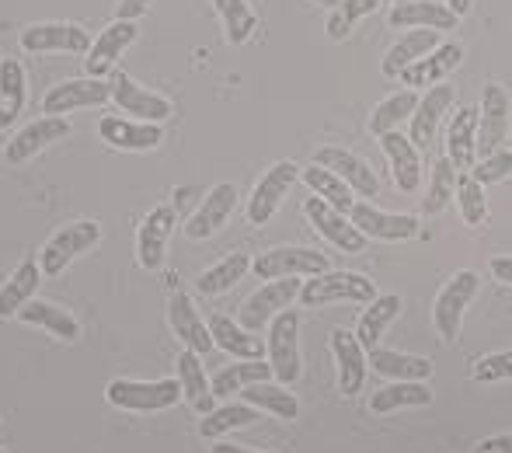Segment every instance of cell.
Listing matches in <instances>:
<instances>
[{"label":"cell","instance_id":"obj_17","mask_svg":"<svg viewBox=\"0 0 512 453\" xmlns=\"http://www.w3.org/2000/svg\"><path fill=\"white\" fill-rule=\"evenodd\" d=\"M112 102L119 105V115H133V119H140V122H164L175 112L168 95H157V91L143 88V84L133 81L129 74H115Z\"/></svg>","mask_w":512,"mask_h":453},{"label":"cell","instance_id":"obj_3","mask_svg":"<svg viewBox=\"0 0 512 453\" xmlns=\"http://www.w3.org/2000/svg\"><path fill=\"white\" fill-rule=\"evenodd\" d=\"M478 272L474 269H460L457 276H450L443 283V290L436 293V304H432V328L446 345H453L460 339V328H464V314L471 307V300L478 297Z\"/></svg>","mask_w":512,"mask_h":453},{"label":"cell","instance_id":"obj_14","mask_svg":"<svg viewBox=\"0 0 512 453\" xmlns=\"http://www.w3.org/2000/svg\"><path fill=\"white\" fill-rule=\"evenodd\" d=\"M70 119H63V115H39V119H32L28 126H21L18 133L11 136V143L4 147V157L7 164H25L32 161L39 150L53 147V143L67 140L70 136Z\"/></svg>","mask_w":512,"mask_h":453},{"label":"cell","instance_id":"obj_21","mask_svg":"<svg viewBox=\"0 0 512 453\" xmlns=\"http://www.w3.org/2000/svg\"><path fill=\"white\" fill-rule=\"evenodd\" d=\"M314 164L335 171V175L342 178V182L349 185V189L356 192L359 199H377L380 178L373 175L370 164H366L359 154H352V150H345V147H321L314 154Z\"/></svg>","mask_w":512,"mask_h":453},{"label":"cell","instance_id":"obj_33","mask_svg":"<svg viewBox=\"0 0 512 453\" xmlns=\"http://www.w3.org/2000/svg\"><path fill=\"white\" fill-rule=\"evenodd\" d=\"M209 335L213 345L237 359H262L265 356V339H258V332H248L241 321H230L227 314H213L209 318Z\"/></svg>","mask_w":512,"mask_h":453},{"label":"cell","instance_id":"obj_55","mask_svg":"<svg viewBox=\"0 0 512 453\" xmlns=\"http://www.w3.org/2000/svg\"><path fill=\"white\" fill-rule=\"evenodd\" d=\"M391 4H411V0H391Z\"/></svg>","mask_w":512,"mask_h":453},{"label":"cell","instance_id":"obj_50","mask_svg":"<svg viewBox=\"0 0 512 453\" xmlns=\"http://www.w3.org/2000/svg\"><path fill=\"white\" fill-rule=\"evenodd\" d=\"M474 453H512V433H502V436H488L481 440Z\"/></svg>","mask_w":512,"mask_h":453},{"label":"cell","instance_id":"obj_27","mask_svg":"<svg viewBox=\"0 0 512 453\" xmlns=\"http://www.w3.org/2000/svg\"><path fill=\"white\" fill-rule=\"evenodd\" d=\"M380 147H384L387 161H391V175H394V185L401 192H418L422 185V157H418V147L411 143V136H401V129L394 133L380 136Z\"/></svg>","mask_w":512,"mask_h":453},{"label":"cell","instance_id":"obj_2","mask_svg":"<svg viewBox=\"0 0 512 453\" xmlns=\"http://www.w3.org/2000/svg\"><path fill=\"white\" fill-rule=\"evenodd\" d=\"M265 359L272 366L276 384L293 387L304 373V359H300V314L283 311L269 321L265 328Z\"/></svg>","mask_w":512,"mask_h":453},{"label":"cell","instance_id":"obj_39","mask_svg":"<svg viewBox=\"0 0 512 453\" xmlns=\"http://www.w3.org/2000/svg\"><path fill=\"white\" fill-rule=\"evenodd\" d=\"M28 102V81H25V67L18 60H0V129L11 126L21 115Z\"/></svg>","mask_w":512,"mask_h":453},{"label":"cell","instance_id":"obj_30","mask_svg":"<svg viewBox=\"0 0 512 453\" xmlns=\"http://www.w3.org/2000/svg\"><path fill=\"white\" fill-rule=\"evenodd\" d=\"M39 279H42V265L35 258H21L18 269L0 286V321L18 318L21 307L32 304L35 293H39Z\"/></svg>","mask_w":512,"mask_h":453},{"label":"cell","instance_id":"obj_20","mask_svg":"<svg viewBox=\"0 0 512 453\" xmlns=\"http://www.w3.org/2000/svg\"><path fill=\"white\" fill-rule=\"evenodd\" d=\"M460 63H464V46H460V42H439L429 56H422V60H415L408 70H401L398 81L411 91H429V88H436V84H446V77H450Z\"/></svg>","mask_w":512,"mask_h":453},{"label":"cell","instance_id":"obj_44","mask_svg":"<svg viewBox=\"0 0 512 453\" xmlns=\"http://www.w3.org/2000/svg\"><path fill=\"white\" fill-rule=\"evenodd\" d=\"M457 196V168H453L450 157H439L432 164V175H429V192H425L422 206L429 217H439V213L450 206V199Z\"/></svg>","mask_w":512,"mask_h":453},{"label":"cell","instance_id":"obj_37","mask_svg":"<svg viewBox=\"0 0 512 453\" xmlns=\"http://www.w3.org/2000/svg\"><path fill=\"white\" fill-rule=\"evenodd\" d=\"M241 398L248 401V405H255L262 415H272V419L293 422L300 415L297 394H290V387H286V384H272V380H262V384L244 387Z\"/></svg>","mask_w":512,"mask_h":453},{"label":"cell","instance_id":"obj_48","mask_svg":"<svg viewBox=\"0 0 512 453\" xmlns=\"http://www.w3.org/2000/svg\"><path fill=\"white\" fill-rule=\"evenodd\" d=\"M471 377L478 384H499V380H512V349L506 352H492V356L478 359L471 370Z\"/></svg>","mask_w":512,"mask_h":453},{"label":"cell","instance_id":"obj_41","mask_svg":"<svg viewBox=\"0 0 512 453\" xmlns=\"http://www.w3.org/2000/svg\"><path fill=\"white\" fill-rule=\"evenodd\" d=\"M300 178L307 182V189L314 192L317 199H324V203H331L335 210L349 213L352 206H356V192L349 189V185L342 182V178L335 175V171L321 168V164H310V168H300Z\"/></svg>","mask_w":512,"mask_h":453},{"label":"cell","instance_id":"obj_54","mask_svg":"<svg viewBox=\"0 0 512 453\" xmlns=\"http://www.w3.org/2000/svg\"><path fill=\"white\" fill-rule=\"evenodd\" d=\"M310 4H317V7H338L342 0H310Z\"/></svg>","mask_w":512,"mask_h":453},{"label":"cell","instance_id":"obj_45","mask_svg":"<svg viewBox=\"0 0 512 453\" xmlns=\"http://www.w3.org/2000/svg\"><path fill=\"white\" fill-rule=\"evenodd\" d=\"M380 7V0H342L338 7H331L328 21H324V32H328L331 42H345L352 35V28L363 18H370Z\"/></svg>","mask_w":512,"mask_h":453},{"label":"cell","instance_id":"obj_25","mask_svg":"<svg viewBox=\"0 0 512 453\" xmlns=\"http://www.w3.org/2000/svg\"><path fill=\"white\" fill-rule=\"evenodd\" d=\"M453 102H457V91H453L450 84H436V88H429L422 98H418L415 115L408 119V126H411L408 136H411V143H415L418 150H425L432 143L439 122H443V115L450 112Z\"/></svg>","mask_w":512,"mask_h":453},{"label":"cell","instance_id":"obj_36","mask_svg":"<svg viewBox=\"0 0 512 453\" xmlns=\"http://www.w3.org/2000/svg\"><path fill=\"white\" fill-rule=\"evenodd\" d=\"M262 380H276V377H272L269 359H265V363H262V359H241V363L220 366V370L209 377V384H213L216 398H230V394H241L244 387L262 384Z\"/></svg>","mask_w":512,"mask_h":453},{"label":"cell","instance_id":"obj_29","mask_svg":"<svg viewBox=\"0 0 512 453\" xmlns=\"http://www.w3.org/2000/svg\"><path fill=\"white\" fill-rule=\"evenodd\" d=\"M401 307H405V300H401L398 293H377V297L366 304V311L359 314V321H356V339L366 352L377 349L384 332L398 321Z\"/></svg>","mask_w":512,"mask_h":453},{"label":"cell","instance_id":"obj_47","mask_svg":"<svg viewBox=\"0 0 512 453\" xmlns=\"http://www.w3.org/2000/svg\"><path fill=\"white\" fill-rule=\"evenodd\" d=\"M471 175L478 178L481 185H495V182H502V178H509L512 175V140L502 143L495 154L481 157V161L471 168Z\"/></svg>","mask_w":512,"mask_h":453},{"label":"cell","instance_id":"obj_13","mask_svg":"<svg viewBox=\"0 0 512 453\" xmlns=\"http://www.w3.org/2000/svg\"><path fill=\"white\" fill-rule=\"evenodd\" d=\"M175 227H178L175 206H168V203L154 206V210L143 217L140 230H136V262H140V269H147V272L161 269Z\"/></svg>","mask_w":512,"mask_h":453},{"label":"cell","instance_id":"obj_10","mask_svg":"<svg viewBox=\"0 0 512 453\" xmlns=\"http://www.w3.org/2000/svg\"><path fill=\"white\" fill-rule=\"evenodd\" d=\"M300 178V164L297 161H276L269 171H265L262 178H258L255 192H251L248 199V224L251 227H265L272 217L279 213V206H283L286 192L293 189V182Z\"/></svg>","mask_w":512,"mask_h":453},{"label":"cell","instance_id":"obj_23","mask_svg":"<svg viewBox=\"0 0 512 453\" xmlns=\"http://www.w3.org/2000/svg\"><path fill=\"white\" fill-rule=\"evenodd\" d=\"M349 220L373 241H408V237L418 234V217H411V213H384L370 199L352 206Z\"/></svg>","mask_w":512,"mask_h":453},{"label":"cell","instance_id":"obj_46","mask_svg":"<svg viewBox=\"0 0 512 453\" xmlns=\"http://www.w3.org/2000/svg\"><path fill=\"white\" fill-rule=\"evenodd\" d=\"M457 210L467 227H485L488 224V196L485 185L474 175H457Z\"/></svg>","mask_w":512,"mask_h":453},{"label":"cell","instance_id":"obj_22","mask_svg":"<svg viewBox=\"0 0 512 453\" xmlns=\"http://www.w3.org/2000/svg\"><path fill=\"white\" fill-rule=\"evenodd\" d=\"M168 325L171 332H175V339L185 345V349H192L196 356H206L209 349H213V335H209V325L206 318L199 314L196 300L189 297V293H171L168 300Z\"/></svg>","mask_w":512,"mask_h":453},{"label":"cell","instance_id":"obj_9","mask_svg":"<svg viewBox=\"0 0 512 453\" xmlns=\"http://www.w3.org/2000/svg\"><path fill=\"white\" fill-rule=\"evenodd\" d=\"M300 290H304L300 279H269V283H262V290H255L244 300L241 311H237V321L248 332H262L276 314L290 311L293 300H300Z\"/></svg>","mask_w":512,"mask_h":453},{"label":"cell","instance_id":"obj_38","mask_svg":"<svg viewBox=\"0 0 512 453\" xmlns=\"http://www.w3.org/2000/svg\"><path fill=\"white\" fill-rule=\"evenodd\" d=\"M251 262H255V258L244 255V251H234V255L220 258V262L209 265L206 272H199L196 290L203 293V297H220V293L234 290V286L251 272Z\"/></svg>","mask_w":512,"mask_h":453},{"label":"cell","instance_id":"obj_4","mask_svg":"<svg viewBox=\"0 0 512 453\" xmlns=\"http://www.w3.org/2000/svg\"><path fill=\"white\" fill-rule=\"evenodd\" d=\"M377 297V286L363 276V272H321L310 276L300 290V304L304 307H328V304H370Z\"/></svg>","mask_w":512,"mask_h":453},{"label":"cell","instance_id":"obj_34","mask_svg":"<svg viewBox=\"0 0 512 453\" xmlns=\"http://www.w3.org/2000/svg\"><path fill=\"white\" fill-rule=\"evenodd\" d=\"M432 405V391L422 380H391L387 387L373 391L370 398V412L373 415H391L401 408H425Z\"/></svg>","mask_w":512,"mask_h":453},{"label":"cell","instance_id":"obj_15","mask_svg":"<svg viewBox=\"0 0 512 453\" xmlns=\"http://www.w3.org/2000/svg\"><path fill=\"white\" fill-rule=\"evenodd\" d=\"M98 136L112 150H126V154H147L164 143L161 122H140V119H122V115H102L98 119Z\"/></svg>","mask_w":512,"mask_h":453},{"label":"cell","instance_id":"obj_32","mask_svg":"<svg viewBox=\"0 0 512 453\" xmlns=\"http://www.w3.org/2000/svg\"><path fill=\"white\" fill-rule=\"evenodd\" d=\"M18 321H25V325H32V328H42V332H49L60 342L81 339V321H77L67 307L49 304V300H32V304H25L18 311Z\"/></svg>","mask_w":512,"mask_h":453},{"label":"cell","instance_id":"obj_42","mask_svg":"<svg viewBox=\"0 0 512 453\" xmlns=\"http://www.w3.org/2000/svg\"><path fill=\"white\" fill-rule=\"evenodd\" d=\"M415 105H418V91H411V88L387 95L370 115V133L387 136V133H394V129H401V122H408L411 115H415Z\"/></svg>","mask_w":512,"mask_h":453},{"label":"cell","instance_id":"obj_52","mask_svg":"<svg viewBox=\"0 0 512 453\" xmlns=\"http://www.w3.org/2000/svg\"><path fill=\"white\" fill-rule=\"evenodd\" d=\"M209 453H269V450H251V447H237V443H216Z\"/></svg>","mask_w":512,"mask_h":453},{"label":"cell","instance_id":"obj_19","mask_svg":"<svg viewBox=\"0 0 512 453\" xmlns=\"http://www.w3.org/2000/svg\"><path fill=\"white\" fill-rule=\"evenodd\" d=\"M136 35H140V25H136V21H112V25H105L102 32L95 35V42H91L88 56H84L88 77L112 74L115 63L122 60V53L136 42Z\"/></svg>","mask_w":512,"mask_h":453},{"label":"cell","instance_id":"obj_1","mask_svg":"<svg viewBox=\"0 0 512 453\" xmlns=\"http://www.w3.org/2000/svg\"><path fill=\"white\" fill-rule=\"evenodd\" d=\"M105 401L112 408H122V412H168L182 401V384L178 377H164V380H112L105 387Z\"/></svg>","mask_w":512,"mask_h":453},{"label":"cell","instance_id":"obj_40","mask_svg":"<svg viewBox=\"0 0 512 453\" xmlns=\"http://www.w3.org/2000/svg\"><path fill=\"white\" fill-rule=\"evenodd\" d=\"M251 422H262V412H258L255 405H248V401H234V405H220L209 415H203L199 436H203V440H220L223 433L244 429V426H251Z\"/></svg>","mask_w":512,"mask_h":453},{"label":"cell","instance_id":"obj_7","mask_svg":"<svg viewBox=\"0 0 512 453\" xmlns=\"http://www.w3.org/2000/svg\"><path fill=\"white\" fill-rule=\"evenodd\" d=\"M91 32L77 21H39V25H28L18 35V46L25 53H74V56H88L91 49Z\"/></svg>","mask_w":512,"mask_h":453},{"label":"cell","instance_id":"obj_57","mask_svg":"<svg viewBox=\"0 0 512 453\" xmlns=\"http://www.w3.org/2000/svg\"><path fill=\"white\" fill-rule=\"evenodd\" d=\"M0 453H4V450H0Z\"/></svg>","mask_w":512,"mask_h":453},{"label":"cell","instance_id":"obj_49","mask_svg":"<svg viewBox=\"0 0 512 453\" xmlns=\"http://www.w3.org/2000/svg\"><path fill=\"white\" fill-rule=\"evenodd\" d=\"M154 0H119L115 4V21H140L150 11Z\"/></svg>","mask_w":512,"mask_h":453},{"label":"cell","instance_id":"obj_8","mask_svg":"<svg viewBox=\"0 0 512 453\" xmlns=\"http://www.w3.org/2000/svg\"><path fill=\"white\" fill-rule=\"evenodd\" d=\"M304 217H307L310 230H317L331 248L345 251V255H363L366 244H370V237L352 224L349 213L335 210V206L324 203V199H317V196H310L304 203Z\"/></svg>","mask_w":512,"mask_h":453},{"label":"cell","instance_id":"obj_56","mask_svg":"<svg viewBox=\"0 0 512 453\" xmlns=\"http://www.w3.org/2000/svg\"><path fill=\"white\" fill-rule=\"evenodd\" d=\"M380 4H387V0H380Z\"/></svg>","mask_w":512,"mask_h":453},{"label":"cell","instance_id":"obj_18","mask_svg":"<svg viewBox=\"0 0 512 453\" xmlns=\"http://www.w3.org/2000/svg\"><path fill=\"white\" fill-rule=\"evenodd\" d=\"M331 356L338 366V387L345 398H356L366 387V373H370V352L359 345L356 332L349 328H335L331 332Z\"/></svg>","mask_w":512,"mask_h":453},{"label":"cell","instance_id":"obj_12","mask_svg":"<svg viewBox=\"0 0 512 453\" xmlns=\"http://www.w3.org/2000/svg\"><path fill=\"white\" fill-rule=\"evenodd\" d=\"M112 98V84L105 77H74V81H63L56 88L46 91L42 98V112L46 115H70L77 109H95V105H105Z\"/></svg>","mask_w":512,"mask_h":453},{"label":"cell","instance_id":"obj_51","mask_svg":"<svg viewBox=\"0 0 512 453\" xmlns=\"http://www.w3.org/2000/svg\"><path fill=\"white\" fill-rule=\"evenodd\" d=\"M488 269H492V276L499 279L502 286H512V255H495L492 262H488Z\"/></svg>","mask_w":512,"mask_h":453},{"label":"cell","instance_id":"obj_53","mask_svg":"<svg viewBox=\"0 0 512 453\" xmlns=\"http://www.w3.org/2000/svg\"><path fill=\"white\" fill-rule=\"evenodd\" d=\"M446 7H450L457 18H464V14H471V7H474V0H446Z\"/></svg>","mask_w":512,"mask_h":453},{"label":"cell","instance_id":"obj_35","mask_svg":"<svg viewBox=\"0 0 512 453\" xmlns=\"http://www.w3.org/2000/svg\"><path fill=\"white\" fill-rule=\"evenodd\" d=\"M370 370L380 373L387 380H429L432 377V359L425 356H411V352L398 349H373L370 352Z\"/></svg>","mask_w":512,"mask_h":453},{"label":"cell","instance_id":"obj_5","mask_svg":"<svg viewBox=\"0 0 512 453\" xmlns=\"http://www.w3.org/2000/svg\"><path fill=\"white\" fill-rule=\"evenodd\" d=\"M251 272L262 283H269V279H310L328 272V255H321L317 248H307V244H279V248H269L265 255H258L251 262Z\"/></svg>","mask_w":512,"mask_h":453},{"label":"cell","instance_id":"obj_24","mask_svg":"<svg viewBox=\"0 0 512 453\" xmlns=\"http://www.w3.org/2000/svg\"><path fill=\"white\" fill-rule=\"evenodd\" d=\"M387 25L391 28H432V32H457L460 18L446 7V0H411V4H394L387 11Z\"/></svg>","mask_w":512,"mask_h":453},{"label":"cell","instance_id":"obj_16","mask_svg":"<svg viewBox=\"0 0 512 453\" xmlns=\"http://www.w3.org/2000/svg\"><path fill=\"white\" fill-rule=\"evenodd\" d=\"M237 185L234 182H220L213 185V189L206 192V199L199 203V210L192 213L189 220H185V237L189 241H206V237L220 234L223 227H227V220L234 217L237 210Z\"/></svg>","mask_w":512,"mask_h":453},{"label":"cell","instance_id":"obj_28","mask_svg":"<svg viewBox=\"0 0 512 453\" xmlns=\"http://www.w3.org/2000/svg\"><path fill=\"white\" fill-rule=\"evenodd\" d=\"M446 157H450L457 171H471L474 161H478V109L474 105L457 109V115L450 119V129H446Z\"/></svg>","mask_w":512,"mask_h":453},{"label":"cell","instance_id":"obj_31","mask_svg":"<svg viewBox=\"0 0 512 453\" xmlns=\"http://www.w3.org/2000/svg\"><path fill=\"white\" fill-rule=\"evenodd\" d=\"M178 384H182V398L189 401V408L196 415H209L213 412V384L206 377V366H203V356H196L192 349H182L178 352Z\"/></svg>","mask_w":512,"mask_h":453},{"label":"cell","instance_id":"obj_26","mask_svg":"<svg viewBox=\"0 0 512 453\" xmlns=\"http://www.w3.org/2000/svg\"><path fill=\"white\" fill-rule=\"evenodd\" d=\"M439 42H443V32H432V28H408V32H401V39L384 53V60H380V74L394 81V77H401V70H408L415 60L429 56Z\"/></svg>","mask_w":512,"mask_h":453},{"label":"cell","instance_id":"obj_43","mask_svg":"<svg viewBox=\"0 0 512 453\" xmlns=\"http://www.w3.org/2000/svg\"><path fill=\"white\" fill-rule=\"evenodd\" d=\"M216 14L223 21V35L230 46H244L258 32V14L248 0H213Z\"/></svg>","mask_w":512,"mask_h":453},{"label":"cell","instance_id":"obj_6","mask_svg":"<svg viewBox=\"0 0 512 453\" xmlns=\"http://www.w3.org/2000/svg\"><path fill=\"white\" fill-rule=\"evenodd\" d=\"M98 241H102V224L98 220H74V224L60 227L39 251L42 276H60L77 255L95 248Z\"/></svg>","mask_w":512,"mask_h":453},{"label":"cell","instance_id":"obj_11","mask_svg":"<svg viewBox=\"0 0 512 453\" xmlns=\"http://www.w3.org/2000/svg\"><path fill=\"white\" fill-rule=\"evenodd\" d=\"M512 129V102L502 84H485L478 105V157H488L509 140Z\"/></svg>","mask_w":512,"mask_h":453}]
</instances>
